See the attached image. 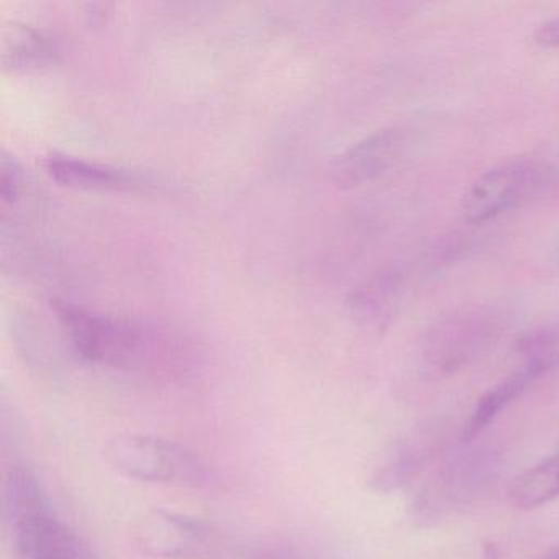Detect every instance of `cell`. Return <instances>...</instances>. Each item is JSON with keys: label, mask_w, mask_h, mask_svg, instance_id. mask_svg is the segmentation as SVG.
<instances>
[{"label": "cell", "mask_w": 559, "mask_h": 559, "mask_svg": "<svg viewBox=\"0 0 559 559\" xmlns=\"http://www.w3.org/2000/svg\"><path fill=\"white\" fill-rule=\"evenodd\" d=\"M53 306L74 353L84 361L163 382L181 381L198 361L191 345L175 333L73 304Z\"/></svg>", "instance_id": "cell-1"}, {"label": "cell", "mask_w": 559, "mask_h": 559, "mask_svg": "<svg viewBox=\"0 0 559 559\" xmlns=\"http://www.w3.org/2000/svg\"><path fill=\"white\" fill-rule=\"evenodd\" d=\"M11 559H90L78 536L55 513L35 474L22 466L4 480Z\"/></svg>", "instance_id": "cell-2"}, {"label": "cell", "mask_w": 559, "mask_h": 559, "mask_svg": "<svg viewBox=\"0 0 559 559\" xmlns=\"http://www.w3.org/2000/svg\"><path fill=\"white\" fill-rule=\"evenodd\" d=\"M506 330L497 307L471 304L438 317L418 343V366L427 378L443 379L484 355Z\"/></svg>", "instance_id": "cell-3"}, {"label": "cell", "mask_w": 559, "mask_h": 559, "mask_svg": "<svg viewBox=\"0 0 559 559\" xmlns=\"http://www.w3.org/2000/svg\"><path fill=\"white\" fill-rule=\"evenodd\" d=\"M106 463L140 483L202 489L212 483L211 467L194 451L152 435L123 433L103 448Z\"/></svg>", "instance_id": "cell-4"}, {"label": "cell", "mask_w": 559, "mask_h": 559, "mask_svg": "<svg viewBox=\"0 0 559 559\" xmlns=\"http://www.w3.org/2000/svg\"><path fill=\"white\" fill-rule=\"evenodd\" d=\"M496 471L492 454L457 451L430 471L412 502V515L430 525L461 512L490 489Z\"/></svg>", "instance_id": "cell-5"}, {"label": "cell", "mask_w": 559, "mask_h": 559, "mask_svg": "<svg viewBox=\"0 0 559 559\" xmlns=\"http://www.w3.org/2000/svg\"><path fill=\"white\" fill-rule=\"evenodd\" d=\"M545 163L516 158L480 175L464 192L461 212L464 221L480 225L519 207L535 195L548 179Z\"/></svg>", "instance_id": "cell-6"}, {"label": "cell", "mask_w": 559, "mask_h": 559, "mask_svg": "<svg viewBox=\"0 0 559 559\" xmlns=\"http://www.w3.org/2000/svg\"><path fill=\"white\" fill-rule=\"evenodd\" d=\"M136 545L145 555L158 559H207L221 548L217 530L195 516L152 509L140 519Z\"/></svg>", "instance_id": "cell-7"}, {"label": "cell", "mask_w": 559, "mask_h": 559, "mask_svg": "<svg viewBox=\"0 0 559 559\" xmlns=\"http://www.w3.org/2000/svg\"><path fill=\"white\" fill-rule=\"evenodd\" d=\"M447 447L448 431L443 421H425L412 428L382 457L369 479V487L376 492L389 493L411 486L440 463Z\"/></svg>", "instance_id": "cell-8"}, {"label": "cell", "mask_w": 559, "mask_h": 559, "mask_svg": "<svg viewBox=\"0 0 559 559\" xmlns=\"http://www.w3.org/2000/svg\"><path fill=\"white\" fill-rule=\"evenodd\" d=\"M404 150L399 129L379 130L343 152L332 166V178L340 188H356L374 181L392 168Z\"/></svg>", "instance_id": "cell-9"}, {"label": "cell", "mask_w": 559, "mask_h": 559, "mask_svg": "<svg viewBox=\"0 0 559 559\" xmlns=\"http://www.w3.org/2000/svg\"><path fill=\"white\" fill-rule=\"evenodd\" d=\"M402 294L404 274L399 267H384L348 294L346 312L359 329L382 333L397 317Z\"/></svg>", "instance_id": "cell-10"}, {"label": "cell", "mask_w": 559, "mask_h": 559, "mask_svg": "<svg viewBox=\"0 0 559 559\" xmlns=\"http://www.w3.org/2000/svg\"><path fill=\"white\" fill-rule=\"evenodd\" d=\"M522 356V355H519ZM519 368L497 382L477 401L467 424L463 428V441H473L483 433L513 401L522 397L538 379L551 371L559 361L549 356L523 355Z\"/></svg>", "instance_id": "cell-11"}, {"label": "cell", "mask_w": 559, "mask_h": 559, "mask_svg": "<svg viewBox=\"0 0 559 559\" xmlns=\"http://www.w3.org/2000/svg\"><path fill=\"white\" fill-rule=\"evenodd\" d=\"M45 169L55 181L71 188L81 189H122L130 188L133 179L126 173L109 166L83 162L64 155H48L44 159Z\"/></svg>", "instance_id": "cell-12"}, {"label": "cell", "mask_w": 559, "mask_h": 559, "mask_svg": "<svg viewBox=\"0 0 559 559\" xmlns=\"http://www.w3.org/2000/svg\"><path fill=\"white\" fill-rule=\"evenodd\" d=\"M509 500L516 509L532 510L559 499V453L513 477Z\"/></svg>", "instance_id": "cell-13"}, {"label": "cell", "mask_w": 559, "mask_h": 559, "mask_svg": "<svg viewBox=\"0 0 559 559\" xmlns=\"http://www.w3.org/2000/svg\"><path fill=\"white\" fill-rule=\"evenodd\" d=\"M57 55V45L34 28H21L14 38L8 40L4 63L14 70H31L50 63Z\"/></svg>", "instance_id": "cell-14"}, {"label": "cell", "mask_w": 559, "mask_h": 559, "mask_svg": "<svg viewBox=\"0 0 559 559\" xmlns=\"http://www.w3.org/2000/svg\"><path fill=\"white\" fill-rule=\"evenodd\" d=\"M19 186H21V173L15 168L14 163H2V171H0V194L2 201H14L17 195Z\"/></svg>", "instance_id": "cell-15"}, {"label": "cell", "mask_w": 559, "mask_h": 559, "mask_svg": "<svg viewBox=\"0 0 559 559\" xmlns=\"http://www.w3.org/2000/svg\"><path fill=\"white\" fill-rule=\"evenodd\" d=\"M533 41L546 50H559V17L543 22L533 34Z\"/></svg>", "instance_id": "cell-16"}, {"label": "cell", "mask_w": 559, "mask_h": 559, "mask_svg": "<svg viewBox=\"0 0 559 559\" xmlns=\"http://www.w3.org/2000/svg\"><path fill=\"white\" fill-rule=\"evenodd\" d=\"M253 559H310L293 548H271L258 552Z\"/></svg>", "instance_id": "cell-17"}, {"label": "cell", "mask_w": 559, "mask_h": 559, "mask_svg": "<svg viewBox=\"0 0 559 559\" xmlns=\"http://www.w3.org/2000/svg\"><path fill=\"white\" fill-rule=\"evenodd\" d=\"M543 559H559V549H555V551L549 552V555H546Z\"/></svg>", "instance_id": "cell-18"}]
</instances>
